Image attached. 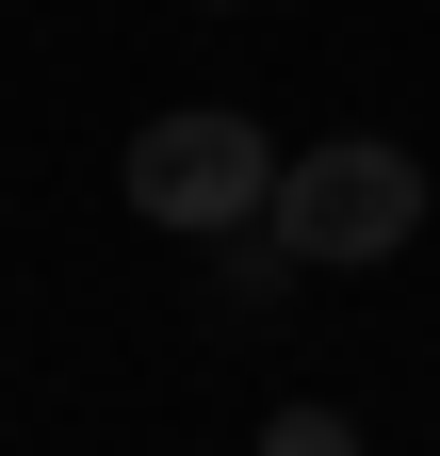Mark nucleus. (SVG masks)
Wrapping results in <instances>:
<instances>
[{
    "label": "nucleus",
    "instance_id": "obj_1",
    "mask_svg": "<svg viewBox=\"0 0 440 456\" xmlns=\"http://www.w3.org/2000/svg\"><path fill=\"white\" fill-rule=\"evenodd\" d=\"M131 212L180 228V245H212V228H245V212H278V147H261V114H229V98L147 114V131H131Z\"/></svg>",
    "mask_w": 440,
    "mask_h": 456
},
{
    "label": "nucleus",
    "instance_id": "obj_2",
    "mask_svg": "<svg viewBox=\"0 0 440 456\" xmlns=\"http://www.w3.org/2000/svg\"><path fill=\"white\" fill-rule=\"evenodd\" d=\"M278 228H294V261H310V277H359V261H392L408 228H424V163H408V147H375V131H343V147L278 163Z\"/></svg>",
    "mask_w": 440,
    "mask_h": 456
}]
</instances>
